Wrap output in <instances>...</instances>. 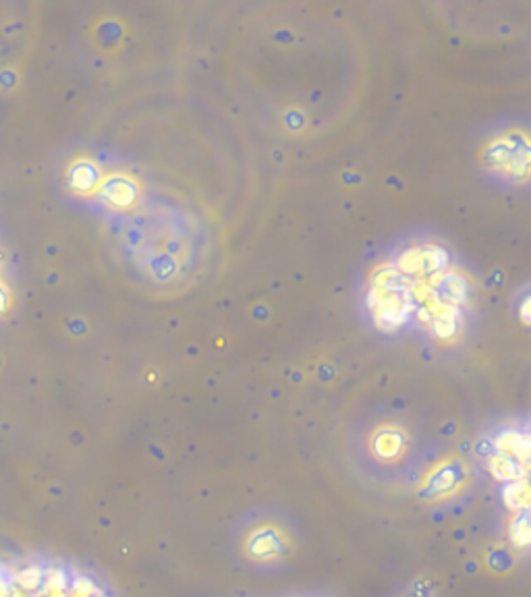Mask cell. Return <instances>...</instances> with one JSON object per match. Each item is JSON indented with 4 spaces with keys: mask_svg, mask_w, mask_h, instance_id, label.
<instances>
[{
    "mask_svg": "<svg viewBox=\"0 0 531 597\" xmlns=\"http://www.w3.org/2000/svg\"><path fill=\"white\" fill-rule=\"evenodd\" d=\"M282 548V541L278 539V533L276 531H258L252 541H250V552L258 558H268V556H274L278 554V550Z\"/></svg>",
    "mask_w": 531,
    "mask_h": 597,
    "instance_id": "obj_1",
    "label": "cell"
},
{
    "mask_svg": "<svg viewBox=\"0 0 531 597\" xmlns=\"http://www.w3.org/2000/svg\"><path fill=\"white\" fill-rule=\"evenodd\" d=\"M505 502L509 504V508L513 510H528L531 508V485L517 481L507 485L505 489Z\"/></svg>",
    "mask_w": 531,
    "mask_h": 597,
    "instance_id": "obj_2",
    "label": "cell"
},
{
    "mask_svg": "<svg viewBox=\"0 0 531 597\" xmlns=\"http://www.w3.org/2000/svg\"><path fill=\"white\" fill-rule=\"evenodd\" d=\"M511 539L515 546L525 548L531 546V514H517L511 525Z\"/></svg>",
    "mask_w": 531,
    "mask_h": 597,
    "instance_id": "obj_3",
    "label": "cell"
},
{
    "mask_svg": "<svg viewBox=\"0 0 531 597\" xmlns=\"http://www.w3.org/2000/svg\"><path fill=\"white\" fill-rule=\"evenodd\" d=\"M492 473H494L498 479H503V481H513V479H517L523 471H519L517 464H513L509 458L500 456V458H494V460H492Z\"/></svg>",
    "mask_w": 531,
    "mask_h": 597,
    "instance_id": "obj_4",
    "label": "cell"
},
{
    "mask_svg": "<svg viewBox=\"0 0 531 597\" xmlns=\"http://www.w3.org/2000/svg\"><path fill=\"white\" fill-rule=\"evenodd\" d=\"M376 450H378V454H382L384 458L395 456L398 450H400V438H398V434H395V432H384V434H380L378 440H376Z\"/></svg>",
    "mask_w": 531,
    "mask_h": 597,
    "instance_id": "obj_5",
    "label": "cell"
},
{
    "mask_svg": "<svg viewBox=\"0 0 531 597\" xmlns=\"http://www.w3.org/2000/svg\"><path fill=\"white\" fill-rule=\"evenodd\" d=\"M38 583H40V571H35V569H27L19 575V585L25 589H33V587H38Z\"/></svg>",
    "mask_w": 531,
    "mask_h": 597,
    "instance_id": "obj_6",
    "label": "cell"
}]
</instances>
